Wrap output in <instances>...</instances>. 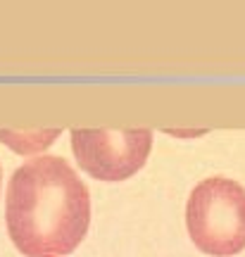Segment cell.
I'll use <instances>...</instances> for the list:
<instances>
[{
  "label": "cell",
  "mask_w": 245,
  "mask_h": 257,
  "mask_svg": "<svg viewBox=\"0 0 245 257\" xmlns=\"http://www.w3.org/2000/svg\"><path fill=\"white\" fill-rule=\"evenodd\" d=\"M5 224L24 257H67L88 233V188L64 157H31L10 176Z\"/></svg>",
  "instance_id": "cell-1"
},
{
  "label": "cell",
  "mask_w": 245,
  "mask_h": 257,
  "mask_svg": "<svg viewBox=\"0 0 245 257\" xmlns=\"http://www.w3.org/2000/svg\"><path fill=\"white\" fill-rule=\"evenodd\" d=\"M186 226L193 245L209 257L245 250V188L226 176H209L191 191Z\"/></svg>",
  "instance_id": "cell-2"
},
{
  "label": "cell",
  "mask_w": 245,
  "mask_h": 257,
  "mask_svg": "<svg viewBox=\"0 0 245 257\" xmlns=\"http://www.w3.org/2000/svg\"><path fill=\"white\" fill-rule=\"evenodd\" d=\"M69 136L79 167L98 181H127L153 148L150 128H72Z\"/></svg>",
  "instance_id": "cell-3"
},
{
  "label": "cell",
  "mask_w": 245,
  "mask_h": 257,
  "mask_svg": "<svg viewBox=\"0 0 245 257\" xmlns=\"http://www.w3.org/2000/svg\"><path fill=\"white\" fill-rule=\"evenodd\" d=\"M0 181H3V169H0Z\"/></svg>",
  "instance_id": "cell-4"
}]
</instances>
